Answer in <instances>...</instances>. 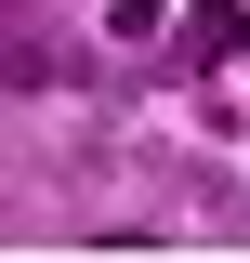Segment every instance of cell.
<instances>
[{
    "label": "cell",
    "instance_id": "obj_1",
    "mask_svg": "<svg viewBox=\"0 0 250 263\" xmlns=\"http://www.w3.org/2000/svg\"><path fill=\"white\" fill-rule=\"evenodd\" d=\"M185 53H237V0H198L185 13Z\"/></svg>",
    "mask_w": 250,
    "mask_h": 263
}]
</instances>
